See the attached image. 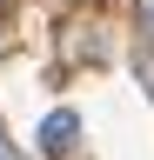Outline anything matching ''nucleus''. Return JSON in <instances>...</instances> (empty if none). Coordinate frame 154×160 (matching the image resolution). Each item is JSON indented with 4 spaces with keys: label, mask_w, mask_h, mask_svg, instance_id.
<instances>
[{
    "label": "nucleus",
    "mask_w": 154,
    "mask_h": 160,
    "mask_svg": "<svg viewBox=\"0 0 154 160\" xmlns=\"http://www.w3.org/2000/svg\"><path fill=\"white\" fill-rule=\"evenodd\" d=\"M74 140H81V113H74V107H54V113L40 120V153H47V160H67Z\"/></svg>",
    "instance_id": "nucleus-1"
},
{
    "label": "nucleus",
    "mask_w": 154,
    "mask_h": 160,
    "mask_svg": "<svg viewBox=\"0 0 154 160\" xmlns=\"http://www.w3.org/2000/svg\"><path fill=\"white\" fill-rule=\"evenodd\" d=\"M141 33L154 40V0H141Z\"/></svg>",
    "instance_id": "nucleus-2"
},
{
    "label": "nucleus",
    "mask_w": 154,
    "mask_h": 160,
    "mask_svg": "<svg viewBox=\"0 0 154 160\" xmlns=\"http://www.w3.org/2000/svg\"><path fill=\"white\" fill-rule=\"evenodd\" d=\"M0 160H13V153H7V147H0Z\"/></svg>",
    "instance_id": "nucleus-3"
}]
</instances>
